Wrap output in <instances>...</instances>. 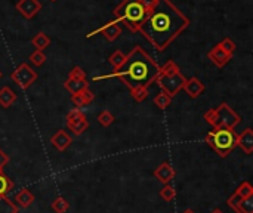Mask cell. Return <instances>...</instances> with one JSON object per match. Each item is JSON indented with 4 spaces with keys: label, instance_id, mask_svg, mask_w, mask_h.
I'll return each instance as SVG.
<instances>
[{
    "label": "cell",
    "instance_id": "44dd1931",
    "mask_svg": "<svg viewBox=\"0 0 253 213\" xmlns=\"http://www.w3.org/2000/svg\"><path fill=\"white\" fill-rule=\"evenodd\" d=\"M33 46L36 47V50H44L49 44H50V39L44 34V33H37L33 39H31Z\"/></svg>",
    "mask_w": 253,
    "mask_h": 213
},
{
    "label": "cell",
    "instance_id": "b9f144b4",
    "mask_svg": "<svg viewBox=\"0 0 253 213\" xmlns=\"http://www.w3.org/2000/svg\"><path fill=\"white\" fill-rule=\"evenodd\" d=\"M0 173H1V172H0Z\"/></svg>",
    "mask_w": 253,
    "mask_h": 213
},
{
    "label": "cell",
    "instance_id": "f1b7e54d",
    "mask_svg": "<svg viewBox=\"0 0 253 213\" xmlns=\"http://www.w3.org/2000/svg\"><path fill=\"white\" fill-rule=\"evenodd\" d=\"M96 120H98V123H99L101 126L108 128L110 125L114 123V116H113V113H110L108 110H104V111H101V113L98 114Z\"/></svg>",
    "mask_w": 253,
    "mask_h": 213
},
{
    "label": "cell",
    "instance_id": "277c9868",
    "mask_svg": "<svg viewBox=\"0 0 253 213\" xmlns=\"http://www.w3.org/2000/svg\"><path fill=\"white\" fill-rule=\"evenodd\" d=\"M206 142L221 159H225L237 147V133L234 129H213L206 135Z\"/></svg>",
    "mask_w": 253,
    "mask_h": 213
},
{
    "label": "cell",
    "instance_id": "ab89813d",
    "mask_svg": "<svg viewBox=\"0 0 253 213\" xmlns=\"http://www.w3.org/2000/svg\"><path fill=\"white\" fill-rule=\"evenodd\" d=\"M0 79H1V71H0Z\"/></svg>",
    "mask_w": 253,
    "mask_h": 213
},
{
    "label": "cell",
    "instance_id": "30bf717a",
    "mask_svg": "<svg viewBox=\"0 0 253 213\" xmlns=\"http://www.w3.org/2000/svg\"><path fill=\"white\" fill-rule=\"evenodd\" d=\"M15 7L25 19H33L42 10V3L39 0H19Z\"/></svg>",
    "mask_w": 253,
    "mask_h": 213
},
{
    "label": "cell",
    "instance_id": "52a82bcc",
    "mask_svg": "<svg viewBox=\"0 0 253 213\" xmlns=\"http://www.w3.org/2000/svg\"><path fill=\"white\" fill-rule=\"evenodd\" d=\"M10 79H12L22 90H25V89H28V87L37 80V73H36L28 64L22 62V64H19V65L10 73Z\"/></svg>",
    "mask_w": 253,
    "mask_h": 213
},
{
    "label": "cell",
    "instance_id": "9c48e42d",
    "mask_svg": "<svg viewBox=\"0 0 253 213\" xmlns=\"http://www.w3.org/2000/svg\"><path fill=\"white\" fill-rule=\"evenodd\" d=\"M227 205L236 213H253V197H240L234 193L228 197Z\"/></svg>",
    "mask_w": 253,
    "mask_h": 213
},
{
    "label": "cell",
    "instance_id": "4316f807",
    "mask_svg": "<svg viewBox=\"0 0 253 213\" xmlns=\"http://www.w3.org/2000/svg\"><path fill=\"white\" fill-rule=\"evenodd\" d=\"M130 95L136 102H142L148 98V87H144V86L133 87V89H130Z\"/></svg>",
    "mask_w": 253,
    "mask_h": 213
},
{
    "label": "cell",
    "instance_id": "ac0fdd59",
    "mask_svg": "<svg viewBox=\"0 0 253 213\" xmlns=\"http://www.w3.org/2000/svg\"><path fill=\"white\" fill-rule=\"evenodd\" d=\"M15 202L19 208L27 209L33 205L34 202V194L28 190V188H22L16 196H15Z\"/></svg>",
    "mask_w": 253,
    "mask_h": 213
},
{
    "label": "cell",
    "instance_id": "ba28073f",
    "mask_svg": "<svg viewBox=\"0 0 253 213\" xmlns=\"http://www.w3.org/2000/svg\"><path fill=\"white\" fill-rule=\"evenodd\" d=\"M98 33H101L108 42H114L120 34H122V25H120V22H117L116 19L114 21H110V22H107V24H104L102 27H99V28H96L95 31H92V33H89V34H86V37L87 39H90V37H93L95 34H98Z\"/></svg>",
    "mask_w": 253,
    "mask_h": 213
},
{
    "label": "cell",
    "instance_id": "e575fe53",
    "mask_svg": "<svg viewBox=\"0 0 253 213\" xmlns=\"http://www.w3.org/2000/svg\"><path fill=\"white\" fill-rule=\"evenodd\" d=\"M68 79H77V80H82V79H86V73L83 71L82 67H74L70 74H68Z\"/></svg>",
    "mask_w": 253,
    "mask_h": 213
},
{
    "label": "cell",
    "instance_id": "9a60e30c",
    "mask_svg": "<svg viewBox=\"0 0 253 213\" xmlns=\"http://www.w3.org/2000/svg\"><path fill=\"white\" fill-rule=\"evenodd\" d=\"M237 147L242 148L245 154L253 153V130L251 128L245 129L242 135H237Z\"/></svg>",
    "mask_w": 253,
    "mask_h": 213
},
{
    "label": "cell",
    "instance_id": "60d3db41",
    "mask_svg": "<svg viewBox=\"0 0 253 213\" xmlns=\"http://www.w3.org/2000/svg\"><path fill=\"white\" fill-rule=\"evenodd\" d=\"M52 1H55V0H52Z\"/></svg>",
    "mask_w": 253,
    "mask_h": 213
},
{
    "label": "cell",
    "instance_id": "484cf974",
    "mask_svg": "<svg viewBox=\"0 0 253 213\" xmlns=\"http://www.w3.org/2000/svg\"><path fill=\"white\" fill-rule=\"evenodd\" d=\"M125 59H126V55H125L122 50H114V52L111 53V56L108 58V62L113 65L114 70H117V68L122 67V64L125 62Z\"/></svg>",
    "mask_w": 253,
    "mask_h": 213
},
{
    "label": "cell",
    "instance_id": "8992f818",
    "mask_svg": "<svg viewBox=\"0 0 253 213\" xmlns=\"http://www.w3.org/2000/svg\"><path fill=\"white\" fill-rule=\"evenodd\" d=\"M156 82L160 85L162 92H165L166 95L173 98L179 90H182V87L187 82V77L179 71V73H175L172 76H159L156 79Z\"/></svg>",
    "mask_w": 253,
    "mask_h": 213
},
{
    "label": "cell",
    "instance_id": "d4e9b609",
    "mask_svg": "<svg viewBox=\"0 0 253 213\" xmlns=\"http://www.w3.org/2000/svg\"><path fill=\"white\" fill-rule=\"evenodd\" d=\"M18 206L7 197H0V213H18Z\"/></svg>",
    "mask_w": 253,
    "mask_h": 213
},
{
    "label": "cell",
    "instance_id": "3957f363",
    "mask_svg": "<svg viewBox=\"0 0 253 213\" xmlns=\"http://www.w3.org/2000/svg\"><path fill=\"white\" fill-rule=\"evenodd\" d=\"M113 13L117 22L125 24L130 31L136 33L141 24L145 21L148 10L144 7L141 0H122Z\"/></svg>",
    "mask_w": 253,
    "mask_h": 213
},
{
    "label": "cell",
    "instance_id": "8d00e7d4",
    "mask_svg": "<svg viewBox=\"0 0 253 213\" xmlns=\"http://www.w3.org/2000/svg\"><path fill=\"white\" fill-rule=\"evenodd\" d=\"M141 3L144 4V7L150 12L153 7H154V4L157 3V0H141Z\"/></svg>",
    "mask_w": 253,
    "mask_h": 213
},
{
    "label": "cell",
    "instance_id": "5b68a950",
    "mask_svg": "<svg viewBox=\"0 0 253 213\" xmlns=\"http://www.w3.org/2000/svg\"><path fill=\"white\" fill-rule=\"evenodd\" d=\"M203 117L213 129H236V126L242 122L240 116L227 102H222L216 108L208 110Z\"/></svg>",
    "mask_w": 253,
    "mask_h": 213
},
{
    "label": "cell",
    "instance_id": "d6986e66",
    "mask_svg": "<svg viewBox=\"0 0 253 213\" xmlns=\"http://www.w3.org/2000/svg\"><path fill=\"white\" fill-rule=\"evenodd\" d=\"M16 99H18V95L9 86H4L0 89V105L3 108H9L10 105H13Z\"/></svg>",
    "mask_w": 253,
    "mask_h": 213
},
{
    "label": "cell",
    "instance_id": "7a4b0ae2",
    "mask_svg": "<svg viewBox=\"0 0 253 213\" xmlns=\"http://www.w3.org/2000/svg\"><path fill=\"white\" fill-rule=\"evenodd\" d=\"M111 77L119 79L129 89L138 86L148 87L159 77V64L141 46H136L126 55V59L120 68L110 74L95 76L93 80H107Z\"/></svg>",
    "mask_w": 253,
    "mask_h": 213
},
{
    "label": "cell",
    "instance_id": "d590c367",
    "mask_svg": "<svg viewBox=\"0 0 253 213\" xmlns=\"http://www.w3.org/2000/svg\"><path fill=\"white\" fill-rule=\"evenodd\" d=\"M9 163V156L0 148V172L3 170V168Z\"/></svg>",
    "mask_w": 253,
    "mask_h": 213
},
{
    "label": "cell",
    "instance_id": "7c38bea8",
    "mask_svg": "<svg viewBox=\"0 0 253 213\" xmlns=\"http://www.w3.org/2000/svg\"><path fill=\"white\" fill-rule=\"evenodd\" d=\"M154 178L159 181V182H162L163 185H166V184H170V181L175 178V169L170 166V163H168V162H163L156 170H154Z\"/></svg>",
    "mask_w": 253,
    "mask_h": 213
},
{
    "label": "cell",
    "instance_id": "e0dca14e",
    "mask_svg": "<svg viewBox=\"0 0 253 213\" xmlns=\"http://www.w3.org/2000/svg\"><path fill=\"white\" fill-rule=\"evenodd\" d=\"M64 87L71 93V95H76L82 90H86L89 89V83L86 79H82V80H77V79H67L65 83H64Z\"/></svg>",
    "mask_w": 253,
    "mask_h": 213
},
{
    "label": "cell",
    "instance_id": "5bb4252c",
    "mask_svg": "<svg viewBox=\"0 0 253 213\" xmlns=\"http://www.w3.org/2000/svg\"><path fill=\"white\" fill-rule=\"evenodd\" d=\"M50 142L52 145L58 150V151H65L71 144H73V138L64 130V129H59L52 138H50Z\"/></svg>",
    "mask_w": 253,
    "mask_h": 213
},
{
    "label": "cell",
    "instance_id": "2e32d148",
    "mask_svg": "<svg viewBox=\"0 0 253 213\" xmlns=\"http://www.w3.org/2000/svg\"><path fill=\"white\" fill-rule=\"evenodd\" d=\"M95 99V93L89 89L86 90H82L76 95H71V102L76 105V108H83V107H87L89 104H92Z\"/></svg>",
    "mask_w": 253,
    "mask_h": 213
},
{
    "label": "cell",
    "instance_id": "4fadbf2b",
    "mask_svg": "<svg viewBox=\"0 0 253 213\" xmlns=\"http://www.w3.org/2000/svg\"><path fill=\"white\" fill-rule=\"evenodd\" d=\"M182 89L187 92V95H188L191 99H196V98H199V96L203 93L205 85H203V82L199 80L197 77H191V79H187V82H185V85H184Z\"/></svg>",
    "mask_w": 253,
    "mask_h": 213
},
{
    "label": "cell",
    "instance_id": "7402d4cb",
    "mask_svg": "<svg viewBox=\"0 0 253 213\" xmlns=\"http://www.w3.org/2000/svg\"><path fill=\"white\" fill-rule=\"evenodd\" d=\"M179 67L176 65L175 61H168L162 67H159V76H172L175 73H179Z\"/></svg>",
    "mask_w": 253,
    "mask_h": 213
},
{
    "label": "cell",
    "instance_id": "1f68e13d",
    "mask_svg": "<svg viewBox=\"0 0 253 213\" xmlns=\"http://www.w3.org/2000/svg\"><path fill=\"white\" fill-rule=\"evenodd\" d=\"M83 119H86L84 113L82 110H79V108H73L71 111H68V114L65 117V122L67 123H74V122H79V120H83Z\"/></svg>",
    "mask_w": 253,
    "mask_h": 213
},
{
    "label": "cell",
    "instance_id": "6da1fadb",
    "mask_svg": "<svg viewBox=\"0 0 253 213\" xmlns=\"http://www.w3.org/2000/svg\"><path fill=\"white\" fill-rule=\"evenodd\" d=\"M188 25L190 19L170 0H157L138 31L154 49L165 50Z\"/></svg>",
    "mask_w": 253,
    "mask_h": 213
},
{
    "label": "cell",
    "instance_id": "4dcf8cb0",
    "mask_svg": "<svg viewBox=\"0 0 253 213\" xmlns=\"http://www.w3.org/2000/svg\"><path fill=\"white\" fill-rule=\"evenodd\" d=\"M30 62L36 67H42L44 62H46V55L43 50H34L31 55H30Z\"/></svg>",
    "mask_w": 253,
    "mask_h": 213
},
{
    "label": "cell",
    "instance_id": "d6a6232c",
    "mask_svg": "<svg viewBox=\"0 0 253 213\" xmlns=\"http://www.w3.org/2000/svg\"><path fill=\"white\" fill-rule=\"evenodd\" d=\"M236 194H239L240 197H253V187L251 185V182H243L236 191Z\"/></svg>",
    "mask_w": 253,
    "mask_h": 213
},
{
    "label": "cell",
    "instance_id": "836d02e7",
    "mask_svg": "<svg viewBox=\"0 0 253 213\" xmlns=\"http://www.w3.org/2000/svg\"><path fill=\"white\" fill-rule=\"evenodd\" d=\"M218 46H219L222 50H225L227 53H230V55H233V53L236 52V43H234L231 39H228V37H227V39H224Z\"/></svg>",
    "mask_w": 253,
    "mask_h": 213
},
{
    "label": "cell",
    "instance_id": "83f0119b",
    "mask_svg": "<svg viewBox=\"0 0 253 213\" xmlns=\"http://www.w3.org/2000/svg\"><path fill=\"white\" fill-rule=\"evenodd\" d=\"M154 104H156V107H159L160 110H165V108H168V107L172 104V98H170L169 95H166L165 92H160L159 95L154 96Z\"/></svg>",
    "mask_w": 253,
    "mask_h": 213
},
{
    "label": "cell",
    "instance_id": "603a6c76",
    "mask_svg": "<svg viewBox=\"0 0 253 213\" xmlns=\"http://www.w3.org/2000/svg\"><path fill=\"white\" fill-rule=\"evenodd\" d=\"M13 190V182L1 172L0 173V197H7V194Z\"/></svg>",
    "mask_w": 253,
    "mask_h": 213
},
{
    "label": "cell",
    "instance_id": "f546056e",
    "mask_svg": "<svg viewBox=\"0 0 253 213\" xmlns=\"http://www.w3.org/2000/svg\"><path fill=\"white\" fill-rule=\"evenodd\" d=\"M160 197H162L165 202H172V200L176 197V190H175L172 185L166 184V185L160 190Z\"/></svg>",
    "mask_w": 253,
    "mask_h": 213
},
{
    "label": "cell",
    "instance_id": "74e56055",
    "mask_svg": "<svg viewBox=\"0 0 253 213\" xmlns=\"http://www.w3.org/2000/svg\"><path fill=\"white\" fill-rule=\"evenodd\" d=\"M182 213H196V212H194L193 209H185V211H184Z\"/></svg>",
    "mask_w": 253,
    "mask_h": 213
},
{
    "label": "cell",
    "instance_id": "ffe728a7",
    "mask_svg": "<svg viewBox=\"0 0 253 213\" xmlns=\"http://www.w3.org/2000/svg\"><path fill=\"white\" fill-rule=\"evenodd\" d=\"M67 128H68V130H71V133L74 136H80L89 129V122H87V119H83V120H79L74 123H67Z\"/></svg>",
    "mask_w": 253,
    "mask_h": 213
},
{
    "label": "cell",
    "instance_id": "f35d334b",
    "mask_svg": "<svg viewBox=\"0 0 253 213\" xmlns=\"http://www.w3.org/2000/svg\"><path fill=\"white\" fill-rule=\"evenodd\" d=\"M212 213H224V212H222L221 209H215V211H213V212H212Z\"/></svg>",
    "mask_w": 253,
    "mask_h": 213
},
{
    "label": "cell",
    "instance_id": "8fae6325",
    "mask_svg": "<svg viewBox=\"0 0 253 213\" xmlns=\"http://www.w3.org/2000/svg\"><path fill=\"white\" fill-rule=\"evenodd\" d=\"M208 58H209L218 68H222V67H225V65L233 59V55L227 53L225 50H222V49L216 44L215 47H212V49L209 50Z\"/></svg>",
    "mask_w": 253,
    "mask_h": 213
},
{
    "label": "cell",
    "instance_id": "cb8c5ba5",
    "mask_svg": "<svg viewBox=\"0 0 253 213\" xmlns=\"http://www.w3.org/2000/svg\"><path fill=\"white\" fill-rule=\"evenodd\" d=\"M70 209V203L64 197H56L52 202V211L55 213H67Z\"/></svg>",
    "mask_w": 253,
    "mask_h": 213
}]
</instances>
